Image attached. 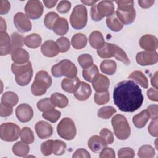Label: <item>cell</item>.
I'll return each mask as SVG.
<instances>
[{
  "mask_svg": "<svg viewBox=\"0 0 158 158\" xmlns=\"http://www.w3.org/2000/svg\"><path fill=\"white\" fill-rule=\"evenodd\" d=\"M36 133L40 139H46L51 136L53 133V128L51 124L41 120L38 122L35 127Z\"/></svg>",
  "mask_w": 158,
  "mask_h": 158,
  "instance_id": "2e32d148",
  "label": "cell"
},
{
  "mask_svg": "<svg viewBox=\"0 0 158 158\" xmlns=\"http://www.w3.org/2000/svg\"><path fill=\"white\" fill-rule=\"evenodd\" d=\"M157 109H158V107H157V105H156V104L150 105L148 107L146 110L149 112V117L151 119L154 120V119L158 118Z\"/></svg>",
  "mask_w": 158,
  "mask_h": 158,
  "instance_id": "6f0895ef",
  "label": "cell"
},
{
  "mask_svg": "<svg viewBox=\"0 0 158 158\" xmlns=\"http://www.w3.org/2000/svg\"><path fill=\"white\" fill-rule=\"evenodd\" d=\"M106 24L107 27L111 31L115 32L120 31L123 27V23L117 18L115 12H114L111 15L107 17Z\"/></svg>",
  "mask_w": 158,
  "mask_h": 158,
  "instance_id": "4316f807",
  "label": "cell"
},
{
  "mask_svg": "<svg viewBox=\"0 0 158 158\" xmlns=\"http://www.w3.org/2000/svg\"><path fill=\"white\" fill-rule=\"evenodd\" d=\"M80 80L77 77L72 78H65L61 82L62 89L67 93H73L80 85Z\"/></svg>",
  "mask_w": 158,
  "mask_h": 158,
  "instance_id": "603a6c76",
  "label": "cell"
},
{
  "mask_svg": "<svg viewBox=\"0 0 158 158\" xmlns=\"http://www.w3.org/2000/svg\"><path fill=\"white\" fill-rule=\"evenodd\" d=\"M12 51L11 39L6 31L0 32V54L6 56Z\"/></svg>",
  "mask_w": 158,
  "mask_h": 158,
  "instance_id": "d6986e66",
  "label": "cell"
},
{
  "mask_svg": "<svg viewBox=\"0 0 158 158\" xmlns=\"http://www.w3.org/2000/svg\"><path fill=\"white\" fill-rule=\"evenodd\" d=\"M30 56L28 52L22 48L14 49L11 52V59L14 63L17 64H23L27 63Z\"/></svg>",
  "mask_w": 158,
  "mask_h": 158,
  "instance_id": "44dd1931",
  "label": "cell"
},
{
  "mask_svg": "<svg viewBox=\"0 0 158 158\" xmlns=\"http://www.w3.org/2000/svg\"><path fill=\"white\" fill-rule=\"evenodd\" d=\"M136 62L140 65H151L158 61V54L156 51H141L136 56Z\"/></svg>",
  "mask_w": 158,
  "mask_h": 158,
  "instance_id": "4fadbf2b",
  "label": "cell"
},
{
  "mask_svg": "<svg viewBox=\"0 0 158 158\" xmlns=\"http://www.w3.org/2000/svg\"><path fill=\"white\" fill-rule=\"evenodd\" d=\"M78 62L82 68L86 69L93 64V59L91 55L83 54L78 57Z\"/></svg>",
  "mask_w": 158,
  "mask_h": 158,
  "instance_id": "ee69618b",
  "label": "cell"
},
{
  "mask_svg": "<svg viewBox=\"0 0 158 158\" xmlns=\"http://www.w3.org/2000/svg\"><path fill=\"white\" fill-rule=\"evenodd\" d=\"M41 41V37L37 33H32L24 38V44L31 49L38 48L40 46Z\"/></svg>",
  "mask_w": 158,
  "mask_h": 158,
  "instance_id": "f1b7e54d",
  "label": "cell"
},
{
  "mask_svg": "<svg viewBox=\"0 0 158 158\" xmlns=\"http://www.w3.org/2000/svg\"><path fill=\"white\" fill-rule=\"evenodd\" d=\"M109 79L102 74H99L92 81V85L94 89L98 93L108 91L109 87Z\"/></svg>",
  "mask_w": 158,
  "mask_h": 158,
  "instance_id": "e0dca14e",
  "label": "cell"
},
{
  "mask_svg": "<svg viewBox=\"0 0 158 158\" xmlns=\"http://www.w3.org/2000/svg\"><path fill=\"white\" fill-rule=\"evenodd\" d=\"M139 6L143 9H147L151 7L154 3V0H139L138 1Z\"/></svg>",
  "mask_w": 158,
  "mask_h": 158,
  "instance_id": "6125c7cd",
  "label": "cell"
},
{
  "mask_svg": "<svg viewBox=\"0 0 158 158\" xmlns=\"http://www.w3.org/2000/svg\"><path fill=\"white\" fill-rule=\"evenodd\" d=\"M149 133H150L151 135L154 137H157L158 135V132H157V119H154L152 120L148 129Z\"/></svg>",
  "mask_w": 158,
  "mask_h": 158,
  "instance_id": "9f6ffc18",
  "label": "cell"
},
{
  "mask_svg": "<svg viewBox=\"0 0 158 158\" xmlns=\"http://www.w3.org/2000/svg\"><path fill=\"white\" fill-rule=\"evenodd\" d=\"M60 115H61V112L54 109L44 112L43 114H42V117L44 119L52 123L56 122L60 117Z\"/></svg>",
  "mask_w": 158,
  "mask_h": 158,
  "instance_id": "ab89813d",
  "label": "cell"
},
{
  "mask_svg": "<svg viewBox=\"0 0 158 158\" xmlns=\"http://www.w3.org/2000/svg\"><path fill=\"white\" fill-rule=\"evenodd\" d=\"M14 23L17 30L25 33L31 30V23L29 17L23 12H17L14 16Z\"/></svg>",
  "mask_w": 158,
  "mask_h": 158,
  "instance_id": "7c38bea8",
  "label": "cell"
},
{
  "mask_svg": "<svg viewBox=\"0 0 158 158\" xmlns=\"http://www.w3.org/2000/svg\"><path fill=\"white\" fill-rule=\"evenodd\" d=\"M19 101V97L17 94L12 91L5 92L1 97V103L14 107Z\"/></svg>",
  "mask_w": 158,
  "mask_h": 158,
  "instance_id": "836d02e7",
  "label": "cell"
},
{
  "mask_svg": "<svg viewBox=\"0 0 158 158\" xmlns=\"http://www.w3.org/2000/svg\"><path fill=\"white\" fill-rule=\"evenodd\" d=\"M140 47L147 51H156L158 46L157 38L152 35H145L139 41Z\"/></svg>",
  "mask_w": 158,
  "mask_h": 158,
  "instance_id": "9a60e30c",
  "label": "cell"
},
{
  "mask_svg": "<svg viewBox=\"0 0 158 158\" xmlns=\"http://www.w3.org/2000/svg\"><path fill=\"white\" fill-rule=\"evenodd\" d=\"M71 44L73 48L76 49L84 48L87 44V38L86 35L83 33H76L72 38Z\"/></svg>",
  "mask_w": 158,
  "mask_h": 158,
  "instance_id": "f546056e",
  "label": "cell"
},
{
  "mask_svg": "<svg viewBox=\"0 0 158 158\" xmlns=\"http://www.w3.org/2000/svg\"><path fill=\"white\" fill-rule=\"evenodd\" d=\"M11 70L15 75V81L19 86H24L29 84L33 77V69L30 62L23 64L13 63Z\"/></svg>",
  "mask_w": 158,
  "mask_h": 158,
  "instance_id": "3957f363",
  "label": "cell"
},
{
  "mask_svg": "<svg viewBox=\"0 0 158 158\" xmlns=\"http://www.w3.org/2000/svg\"><path fill=\"white\" fill-rule=\"evenodd\" d=\"M41 51L43 54L48 57H53L59 52V47L56 42L52 40L46 41L41 45Z\"/></svg>",
  "mask_w": 158,
  "mask_h": 158,
  "instance_id": "ac0fdd59",
  "label": "cell"
},
{
  "mask_svg": "<svg viewBox=\"0 0 158 158\" xmlns=\"http://www.w3.org/2000/svg\"><path fill=\"white\" fill-rule=\"evenodd\" d=\"M15 114L18 120L22 122H28L33 118V110L32 107L27 104H21L15 109Z\"/></svg>",
  "mask_w": 158,
  "mask_h": 158,
  "instance_id": "5bb4252c",
  "label": "cell"
},
{
  "mask_svg": "<svg viewBox=\"0 0 158 158\" xmlns=\"http://www.w3.org/2000/svg\"><path fill=\"white\" fill-rule=\"evenodd\" d=\"M116 112V109L110 106L100 108L98 111V117L103 119H109Z\"/></svg>",
  "mask_w": 158,
  "mask_h": 158,
  "instance_id": "f35d334b",
  "label": "cell"
},
{
  "mask_svg": "<svg viewBox=\"0 0 158 158\" xmlns=\"http://www.w3.org/2000/svg\"><path fill=\"white\" fill-rule=\"evenodd\" d=\"M114 133L120 140H125L130 135V127L126 117L121 114H117L111 120Z\"/></svg>",
  "mask_w": 158,
  "mask_h": 158,
  "instance_id": "5b68a950",
  "label": "cell"
},
{
  "mask_svg": "<svg viewBox=\"0 0 158 158\" xmlns=\"http://www.w3.org/2000/svg\"><path fill=\"white\" fill-rule=\"evenodd\" d=\"M114 102L122 112H133L143 102L144 96L138 85L132 80L122 81L115 86Z\"/></svg>",
  "mask_w": 158,
  "mask_h": 158,
  "instance_id": "6da1fadb",
  "label": "cell"
},
{
  "mask_svg": "<svg viewBox=\"0 0 158 158\" xmlns=\"http://www.w3.org/2000/svg\"><path fill=\"white\" fill-rule=\"evenodd\" d=\"M130 79H132L138 83L141 86L144 88H148V80L145 75L139 70L133 71L130 73L128 77Z\"/></svg>",
  "mask_w": 158,
  "mask_h": 158,
  "instance_id": "4dcf8cb0",
  "label": "cell"
},
{
  "mask_svg": "<svg viewBox=\"0 0 158 158\" xmlns=\"http://www.w3.org/2000/svg\"><path fill=\"white\" fill-rule=\"evenodd\" d=\"M116 44L105 43L104 45L100 49L97 50L98 55L102 58H110L115 56Z\"/></svg>",
  "mask_w": 158,
  "mask_h": 158,
  "instance_id": "484cf974",
  "label": "cell"
},
{
  "mask_svg": "<svg viewBox=\"0 0 158 158\" xmlns=\"http://www.w3.org/2000/svg\"><path fill=\"white\" fill-rule=\"evenodd\" d=\"M114 57H115L118 60L124 63L125 65H129L130 64V59L125 52L117 45L115 46V54Z\"/></svg>",
  "mask_w": 158,
  "mask_h": 158,
  "instance_id": "7dc6e473",
  "label": "cell"
},
{
  "mask_svg": "<svg viewBox=\"0 0 158 158\" xmlns=\"http://www.w3.org/2000/svg\"><path fill=\"white\" fill-rule=\"evenodd\" d=\"M43 3L44 4L45 6L48 8H52L54 7L56 4L57 3V1L55 0V1H46V0H44L43 1Z\"/></svg>",
  "mask_w": 158,
  "mask_h": 158,
  "instance_id": "be15d7a7",
  "label": "cell"
},
{
  "mask_svg": "<svg viewBox=\"0 0 158 158\" xmlns=\"http://www.w3.org/2000/svg\"><path fill=\"white\" fill-rule=\"evenodd\" d=\"M100 69L103 73L112 75L116 71L117 64L112 60L106 59L101 63Z\"/></svg>",
  "mask_w": 158,
  "mask_h": 158,
  "instance_id": "1f68e13d",
  "label": "cell"
},
{
  "mask_svg": "<svg viewBox=\"0 0 158 158\" xmlns=\"http://www.w3.org/2000/svg\"><path fill=\"white\" fill-rule=\"evenodd\" d=\"M71 8V2L69 1H61L57 6V10L61 14H65L69 11Z\"/></svg>",
  "mask_w": 158,
  "mask_h": 158,
  "instance_id": "f5cc1de1",
  "label": "cell"
},
{
  "mask_svg": "<svg viewBox=\"0 0 158 158\" xmlns=\"http://www.w3.org/2000/svg\"><path fill=\"white\" fill-rule=\"evenodd\" d=\"M100 136L105 141L107 144H111L114 142L113 133L107 128H103L101 130Z\"/></svg>",
  "mask_w": 158,
  "mask_h": 158,
  "instance_id": "f907efd6",
  "label": "cell"
},
{
  "mask_svg": "<svg viewBox=\"0 0 158 158\" xmlns=\"http://www.w3.org/2000/svg\"><path fill=\"white\" fill-rule=\"evenodd\" d=\"M25 11L30 19L36 20L42 15L43 5L40 1H28L25 4Z\"/></svg>",
  "mask_w": 158,
  "mask_h": 158,
  "instance_id": "8fae6325",
  "label": "cell"
},
{
  "mask_svg": "<svg viewBox=\"0 0 158 158\" xmlns=\"http://www.w3.org/2000/svg\"><path fill=\"white\" fill-rule=\"evenodd\" d=\"M51 73L54 77L65 76L69 78L77 77V68L68 59H64L52 67Z\"/></svg>",
  "mask_w": 158,
  "mask_h": 158,
  "instance_id": "8992f818",
  "label": "cell"
},
{
  "mask_svg": "<svg viewBox=\"0 0 158 158\" xmlns=\"http://www.w3.org/2000/svg\"><path fill=\"white\" fill-rule=\"evenodd\" d=\"M91 157L89 153L88 152L87 150L85 149L80 148L77 149L73 154L72 157L76 158V157H84V158H89Z\"/></svg>",
  "mask_w": 158,
  "mask_h": 158,
  "instance_id": "680465c9",
  "label": "cell"
},
{
  "mask_svg": "<svg viewBox=\"0 0 158 158\" xmlns=\"http://www.w3.org/2000/svg\"><path fill=\"white\" fill-rule=\"evenodd\" d=\"M10 8V4L8 1H0V14L1 15L7 14Z\"/></svg>",
  "mask_w": 158,
  "mask_h": 158,
  "instance_id": "91938a15",
  "label": "cell"
},
{
  "mask_svg": "<svg viewBox=\"0 0 158 158\" xmlns=\"http://www.w3.org/2000/svg\"><path fill=\"white\" fill-rule=\"evenodd\" d=\"M118 156L119 158H123V157L132 158L135 156V151L131 148H128V147L122 148L118 150Z\"/></svg>",
  "mask_w": 158,
  "mask_h": 158,
  "instance_id": "816d5d0a",
  "label": "cell"
},
{
  "mask_svg": "<svg viewBox=\"0 0 158 158\" xmlns=\"http://www.w3.org/2000/svg\"><path fill=\"white\" fill-rule=\"evenodd\" d=\"M114 12V5L111 1H102L91 8V19L96 22L100 21L104 17H109Z\"/></svg>",
  "mask_w": 158,
  "mask_h": 158,
  "instance_id": "52a82bcc",
  "label": "cell"
},
{
  "mask_svg": "<svg viewBox=\"0 0 158 158\" xmlns=\"http://www.w3.org/2000/svg\"><path fill=\"white\" fill-rule=\"evenodd\" d=\"M12 107L4 104L1 102L0 104V115L2 117H6L12 114Z\"/></svg>",
  "mask_w": 158,
  "mask_h": 158,
  "instance_id": "db71d44e",
  "label": "cell"
},
{
  "mask_svg": "<svg viewBox=\"0 0 158 158\" xmlns=\"http://www.w3.org/2000/svg\"><path fill=\"white\" fill-rule=\"evenodd\" d=\"M66 144L61 140L54 141L53 144V151L52 153L57 156H60L65 153L66 149Z\"/></svg>",
  "mask_w": 158,
  "mask_h": 158,
  "instance_id": "bcb514c9",
  "label": "cell"
},
{
  "mask_svg": "<svg viewBox=\"0 0 158 158\" xmlns=\"http://www.w3.org/2000/svg\"><path fill=\"white\" fill-rule=\"evenodd\" d=\"M50 99L54 106L59 108H64L68 105L69 103L67 98L65 95L59 93H53L51 96Z\"/></svg>",
  "mask_w": 158,
  "mask_h": 158,
  "instance_id": "d6a6232c",
  "label": "cell"
},
{
  "mask_svg": "<svg viewBox=\"0 0 158 158\" xmlns=\"http://www.w3.org/2000/svg\"><path fill=\"white\" fill-rule=\"evenodd\" d=\"M11 44L12 51L16 48H22L24 44V38L17 32H14L11 35Z\"/></svg>",
  "mask_w": 158,
  "mask_h": 158,
  "instance_id": "7bdbcfd3",
  "label": "cell"
},
{
  "mask_svg": "<svg viewBox=\"0 0 158 158\" xmlns=\"http://www.w3.org/2000/svg\"><path fill=\"white\" fill-rule=\"evenodd\" d=\"M91 94V88L89 84L81 81L77 90L73 93L75 98L78 101L87 100Z\"/></svg>",
  "mask_w": 158,
  "mask_h": 158,
  "instance_id": "ffe728a7",
  "label": "cell"
},
{
  "mask_svg": "<svg viewBox=\"0 0 158 158\" xmlns=\"http://www.w3.org/2000/svg\"><path fill=\"white\" fill-rule=\"evenodd\" d=\"M150 117L149 112L146 109L142 110L138 114L135 115L133 117V123L135 126L138 128H143L148 121L149 120Z\"/></svg>",
  "mask_w": 158,
  "mask_h": 158,
  "instance_id": "83f0119b",
  "label": "cell"
},
{
  "mask_svg": "<svg viewBox=\"0 0 158 158\" xmlns=\"http://www.w3.org/2000/svg\"><path fill=\"white\" fill-rule=\"evenodd\" d=\"M53 144L54 140L52 139H49L43 142L41 145V151L42 154L45 156L51 155L53 151Z\"/></svg>",
  "mask_w": 158,
  "mask_h": 158,
  "instance_id": "681fc988",
  "label": "cell"
},
{
  "mask_svg": "<svg viewBox=\"0 0 158 158\" xmlns=\"http://www.w3.org/2000/svg\"><path fill=\"white\" fill-rule=\"evenodd\" d=\"M30 150L29 146L27 143L22 141H18L12 146L13 153L19 157H25L28 154Z\"/></svg>",
  "mask_w": 158,
  "mask_h": 158,
  "instance_id": "e575fe53",
  "label": "cell"
},
{
  "mask_svg": "<svg viewBox=\"0 0 158 158\" xmlns=\"http://www.w3.org/2000/svg\"><path fill=\"white\" fill-rule=\"evenodd\" d=\"M19 127L12 122L2 123L0 126V137L4 141L12 142L16 141L20 136Z\"/></svg>",
  "mask_w": 158,
  "mask_h": 158,
  "instance_id": "30bf717a",
  "label": "cell"
},
{
  "mask_svg": "<svg viewBox=\"0 0 158 158\" xmlns=\"http://www.w3.org/2000/svg\"><path fill=\"white\" fill-rule=\"evenodd\" d=\"M94 100L96 104L98 105H103L107 104L110 100L109 91H106L101 93L96 92L94 96Z\"/></svg>",
  "mask_w": 158,
  "mask_h": 158,
  "instance_id": "f6af8a7d",
  "label": "cell"
},
{
  "mask_svg": "<svg viewBox=\"0 0 158 158\" xmlns=\"http://www.w3.org/2000/svg\"><path fill=\"white\" fill-rule=\"evenodd\" d=\"M82 3H83L85 5L87 6H93L96 2H97V1H81Z\"/></svg>",
  "mask_w": 158,
  "mask_h": 158,
  "instance_id": "003e7915",
  "label": "cell"
},
{
  "mask_svg": "<svg viewBox=\"0 0 158 158\" xmlns=\"http://www.w3.org/2000/svg\"><path fill=\"white\" fill-rule=\"evenodd\" d=\"M115 157V151L111 148L105 147L99 154L100 158H114Z\"/></svg>",
  "mask_w": 158,
  "mask_h": 158,
  "instance_id": "11a10c76",
  "label": "cell"
},
{
  "mask_svg": "<svg viewBox=\"0 0 158 158\" xmlns=\"http://www.w3.org/2000/svg\"><path fill=\"white\" fill-rule=\"evenodd\" d=\"M58 135L62 138L70 141L72 140L76 135L77 130L75 125L72 119L65 117L58 123L57 126Z\"/></svg>",
  "mask_w": 158,
  "mask_h": 158,
  "instance_id": "9c48e42d",
  "label": "cell"
},
{
  "mask_svg": "<svg viewBox=\"0 0 158 158\" xmlns=\"http://www.w3.org/2000/svg\"><path fill=\"white\" fill-rule=\"evenodd\" d=\"M138 156L140 158H152L155 156V150L151 145L145 144L140 147Z\"/></svg>",
  "mask_w": 158,
  "mask_h": 158,
  "instance_id": "8d00e7d4",
  "label": "cell"
},
{
  "mask_svg": "<svg viewBox=\"0 0 158 158\" xmlns=\"http://www.w3.org/2000/svg\"><path fill=\"white\" fill-rule=\"evenodd\" d=\"M20 137L22 141L27 144H31L34 141V135L31 128L23 127L20 130Z\"/></svg>",
  "mask_w": 158,
  "mask_h": 158,
  "instance_id": "74e56055",
  "label": "cell"
},
{
  "mask_svg": "<svg viewBox=\"0 0 158 158\" xmlns=\"http://www.w3.org/2000/svg\"><path fill=\"white\" fill-rule=\"evenodd\" d=\"M89 43L92 48L96 49L101 48L105 44L104 37L99 31H94L89 35Z\"/></svg>",
  "mask_w": 158,
  "mask_h": 158,
  "instance_id": "d4e9b609",
  "label": "cell"
},
{
  "mask_svg": "<svg viewBox=\"0 0 158 158\" xmlns=\"http://www.w3.org/2000/svg\"><path fill=\"white\" fill-rule=\"evenodd\" d=\"M151 85L156 88L157 89V72H156L151 80Z\"/></svg>",
  "mask_w": 158,
  "mask_h": 158,
  "instance_id": "e7e4bbea",
  "label": "cell"
},
{
  "mask_svg": "<svg viewBox=\"0 0 158 158\" xmlns=\"http://www.w3.org/2000/svg\"><path fill=\"white\" fill-rule=\"evenodd\" d=\"M56 43L59 47L60 52H65L70 49V41L66 37H60L58 38L56 41Z\"/></svg>",
  "mask_w": 158,
  "mask_h": 158,
  "instance_id": "c3c4849f",
  "label": "cell"
},
{
  "mask_svg": "<svg viewBox=\"0 0 158 158\" xmlns=\"http://www.w3.org/2000/svg\"><path fill=\"white\" fill-rule=\"evenodd\" d=\"M99 74V69L98 67L94 64H93L88 68L83 69L82 71L83 77L85 80L89 82H92L95 77Z\"/></svg>",
  "mask_w": 158,
  "mask_h": 158,
  "instance_id": "d590c367",
  "label": "cell"
},
{
  "mask_svg": "<svg viewBox=\"0 0 158 158\" xmlns=\"http://www.w3.org/2000/svg\"><path fill=\"white\" fill-rule=\"evenodd\" d=\"M0 19H1V25H0L1 31H6L7 28L6 23L2 17H1Z\"/></svg>",
  "mask_w": 158,
  "mask_h": 158,
  "instance_id": "03108f58",
  "label": "cell"
},
{
  "mask_svg": "<svg viewBox=\"0 0 158 158\" xmlns=\"http://www.w3.org/2000/svg\"><path fill=\"white\" fill-rule=\"evenodd\" d=\"M88 21L87 9L84 5H77L73 9L70 17V23L76 30H80L85 27Z\"/></svg>",
  "mask_w": 158,
  "mask_h": 158,
  "instance_id": "ba28073f",
  "label": "cell"
},
{
  "mask_svg": "<svg viewBox=\"0 0 158 158\" xmlns=\"http://www.w3.org/2000/svg\"><path fill=\"white\" fill-rule=\"evenodd\" d=\"M59 17L58 14L54 12H49L46 14L44 19V24L45 27L49 30H52V27Z\"/></svg>",
  "mask_w": 158,
  "mask_h": 158,
  "instance_id": "b9f144b4",
  "label": "cell"
},
{
  "mask_svg": "<svg viewBox=\"0 0 158 158\" xmlns=\"http://www.w3.org/2000/svg\"><path fill=\"white\" fill-rule=\"evenodd\" d=\"M52 30L57 35L62 36L65 35L69 30V23L66 19L59 17L56 21Z\"/></svg>",
  "mask_w": 158,
  "mask_h": 158,
  "instance_id": "cb8c5ba5",
  "label": "cell"
},
{
  "mask_svg": "<svg viewBox=\"0 0 158 158\" xmlns=\"http://www.w3.org/2000/svg\"><path fill=\"white\" fill-rule=\"evenodd\" d=\"M147 96L150 100L157 102L158 101L157 89L152 88H149L147 91Z\"/></svg>",
  "mask_w": 158,
  "mask_h": 158,
  "instance_id": "94428289",
  "label": "cell"
},
{
  "mask_svg": "<svg viewBox=\"0 0 158 158\" xmlns=\"http://www.w3.org/2000/svg\"><path fill=\"white\" fill-rule=\"evenodd\" d=\"M107 145L105 141L98 135L92 136L88 141V146L94 153L101 151Z\"/></svg>",
  "mask_w": 158,
  "mask_h": 158,
  "instance_id": "7402d4cb",
  "label": "cell"
},
{
  "mask_svg": "<svg viewBox=\"0 0 158 158\" xmlns=\"http://www.w3.org/2000/svg\"><path fill=\"white\" fill-rule=\"evenodd\" d=\"M115 2L118 5L115 14L119 20L123 25H129L133 23L136 18V10L134 8V1H118Z\"/></svg>",
  "mask_w": 158,
  "mask_h": 158,
  "instance_id": "7a4b0ae2",
  "label": "cell"
},
{
  "mask_svg": "<svg viewBox=\"0 0 158 158\" xmlns=\"http://www.w3.org/2000/svg\"><path fill=\"white\" fill-rule=\"evenodd\" d=\"M52 85V78L46 71L40 70L36 74L31 86V91L34 96H38L45 94L47 89Z\"/></svg>",
  "mask_w": 158,
  "mask_h": 158,
  "instance_id": "277c9868",
  "label": "cell"
},
{
  "mask_svg": "<svg viewBox=\"0 0 158 158\" xmlns=\"http://www.w3.org/2000/svg\"><path fill=\"white\" fill-rule=\"evenodd\" d=\"M37 107L40 111L43 112L55 109L54 105L52 104L51 99L49 98H46L40 100L37 102Z\"/></svg>",
  "mask_w": 158,
  "mask_h": 158,
  "instance_id": "60d3db41",
  "label": "cell"
}]
</instances>
